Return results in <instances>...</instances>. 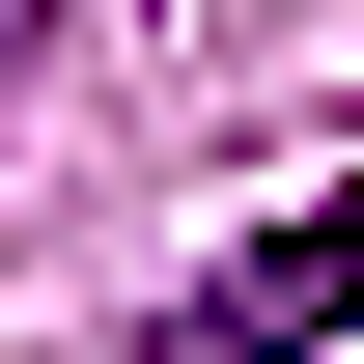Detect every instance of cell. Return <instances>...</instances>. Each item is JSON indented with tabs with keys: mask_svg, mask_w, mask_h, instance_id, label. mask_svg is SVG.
Wrapping results in <instances>:
<instances>
[{
	"mask_svg": "<svg viewBox=\"0 0 364 364\" xmlns=\"http://www.w3.org/2000/svg\"><path fill=\"white\" fill-rule=\"evenodd\" d=\"M309 336H364V225H336V196H309V225H252V252L196 280L140 364H309Z\"/></svg>",
	"mask_w": 364,
	"mask_h": 364,
	"instance_id": "obj_1",
	"label": "cell"
},
{
	"mask_svg": "<svg viewBox=\"0 0 364 364\" xmlns=\"http://www.w3.org/2000/svg\"><path fill=\"white\" fill-rule=\"evenodd\" d=\"M28 28H56V0H0V85H28Z\"/></svg>",
	"mask_w": 364,
	"mask_h": 364,
	"instance_id": "obj_2",
	"label": "cell"
}]
</instances>
